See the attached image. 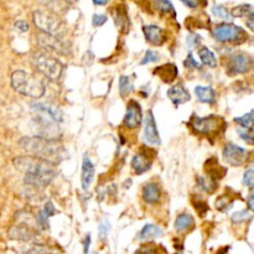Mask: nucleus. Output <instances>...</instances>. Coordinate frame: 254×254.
<instances>
[{
	"label": "nucleus",
	"instance_id": "f257e3e1",
	"mask_svg": "<svg viewBox=\"0 0 254 254\" xmlns=\"http://www.w3.org/2000/svg\"><path fill=\"white\" fill-rule=\"evenodd\" d=\"M16 169L25 174V182L32 186H47L57 175L54 164L28 156L14 160Z\"/></svg>",
	"mask_w": 254,
	"mask_h": 254
},
{
	"label": "nucleus",
	"instance_id": "f03ea898",
	"mask_svg": "<svg viewBox=\"0 0 254 254\" xmlns=\"http://www.w3.org/2000/svg\"><path fill=\"white\" fill-rule=\"evenodd\" d=\"M19 145L32 158L47 161L51 164H58L66 156L65 148L57 140L45 139L42 137L21 138Z\"/></svg>",
	"mask_w": 254,
	"mask_h": 254
},
{
	"label": "nucleus",
	"instance_id": "7ed1b4c3",
	"mask_svg": "<svg viewBox=\"0 0 254 254\" xmlns=\"http://www.w3.org/2000/svg\"><path fill=\"white\" fill-rule=\"evenodd\" d=\"M11 86L23 96L40 98L45 94V83L41 78L32 73L18 70L11 75Z\"/></svg>",
	"mask_w": 254,
	"mask_h": 254
},
{
	"label": "nucleus",
	"instance_id": "20e7f679",
	"mask_svg": "<svg viewBox=\"0 0 254 254\" xmlns=\"http://www.w3.org/2000/svg\"><path fill=\"white\" fill-rule=\"evenodd\" d=\"M32 18H34L35 25L41 30L42 34L58 37V39H62L67 34V28H66L65 23L61 20L60 16L52 11L39 9V10H35Z\"/></svg>",
	"mask_w": 254,
	"mask_h": 254
},
{
	"label": "nucleus",
	"instance_id": "39448f33",
	"mask_svg": "<svg viewBox=\"0 0 254 254\" xmlns=\"http://www.w3.org/2000/svg\"><path fill=\"white\" fill-rule=\"evenodd\" d=\"M32 65L41 75L51 81H57L62 73V63L46 52H37L32 57Z\"/></svg>",
	"mask_w": 254,
	"mask_h": 254
},
{
	"label": "nucleus",
	"instance_id": "423d86ee",
	"mask_svg": "<svg viewBox=\"0 0 254 254\" xmlns=\"http://www.w3.org/2000/svg\"><path fill=\"white\" fill-rule=\"evenodd\" d=\"M213 36L220 42H243L247 39V32L234 24H220L213 30Z\"/></svg>",
	"mask_w": 254,
	"mask_h": 254
},
{
	"label": "nucleus",
	"instance_id": "0eeeda50",
	"mask_svg": "<svg viewBox=\"0 0 254 254\" xmlns=\"http://www.w3.org/2000/svg\"><path fill=\"white\" fill-rule=\"evenodd\" d=\"M254 61L253 58L247 54H236L232 55L228 60V65H227V70L231 76L242 75V73H247L253 68Z\"/></svg>",
	"mask_w": 254,
	"mask_h": 254
},
{
	"label": "nucleus",
	"instance_id": "6e6552de",
	"mask_svg": "<svg viewBox=\"0 0 254 254\" xmlns=\"http://www.w3.org/2000/svg\"><path fill=\"white\" fill-rule=\"evenodd\" d=\"M36 40L37 44L46 51L60 55H67L70 52V46L67 45V42L63 41L62 39H58V37L50 36V35L40 32L36 36Z\"/></svg>",
	"mask_w": 254,
	"mask_h": 254
},
{
	"label": "nucleus",
	"instance_id": "1a4fd4ad",
	"mask_svg": "<svg viewBox=\"0 0 254 254\" xmlns=\"http://www.w3.org/2000/svg\"><path fill=\"white\" fill-rule=\"evenodd\" d=\"M220 118L216 117H194L191 122H190V125H191L195 132L201 133V134H211V133L220 128Z\"/></svg>",
	"mask_w": 254,
	"mask_h": 254
},
{
	"label": "nucleus",
	"instance_id": "9d476101",
	"mask_svg": "<svg viewBox=\"0 0 254 254\" xmlns=\"http://www.w3.org/2000/svg\"><path fill=\"white\" fill-rule=\"evenodd\" d=\"M223 158L229 165L239 166L246 161L247 151L236 144L228 143L226 144L225 149H223Z\"/></svg>",
	"mask_w": 254,
	"mask_h": 254
},
{
	"label": "nucleus",
	"instance_id": "9b49d317",
	"mask_svg": "<svg viewBox=\"0 0 254 254\" xmlns=\"http://www.w3.org/2000/svg\"><path fill=\"white\" fill-rule=\"evenodd\" d=\"M143 120V113L139 103L135 101H130L127 106V112L124 115V124L129 129H135L140 125Z\"/></svg>",
	"mask_w": 254,
	"mask_h": 254
},
{
	"label": "nucleus",
	"instance_id": "f8f14e48",
	"mask_svg": "<svg viewBox=\"0 0 254 254\" xmlns=\"http://www.w3.org/2000/svg\"><path fill=\"white\" fill-rule=\"evenodd\" d=\"M144 140L150 145H160V137L151 112H149L144 122Z\"/></svg>",
	"mask_w": 254,
	"mask_h": 254
},
{
	"label": "nucleus",
	"instance_id": "ddd939ff",
	"mask_svg": "<svg viewBox=\"0 0 254 254\" xmlns=\"http://www.w3.org/2000/svg\"><path fill=\"white\" fill-rule=\"evenodd\" d=\"M9 237L11 239H18L24 242H36L39 238V234L35 233L31 228L26 226H18L9 231Z\"/></svg>",
	"mask_w": 254,
	"mask_h": 254
},
{
	"label": "nucleus",
	"instance_id": "4468645a",
	"mask_svg": "<svg viewBox=\"0 0 254 254\" xmlns=\"http://www.w3.org/2000/svg\"><path fill=\"white\" fill-rule=\"evenodd\" d=\"M94 179V165L92 164L91 159L87 155L83 156L82 161V175H81V182H82V189L88 190Z\"/></svg>",
	"mask_w": 254,
	"mask_h": 254
},
{
	"label": "nucleus",
	"instance_id": "2eb2a0df",
	"mask_svg": "<svg viewBox=\"0 0 254 254\" xmlns=\"http://www.w3.org/2000/svg\"><path fill=\"white\" fill-rule=\"evenodd\" d=\"M144 36L150 44L160 46L165 42V31L156 25H146L143 28Z\"/></svg>",
	"mask_w": 254,
	"mask_h": 254
},
{
	"label": "nucleus",
	"instance_id": "dca6fc26",
	"mask_svg": "<svg viewBox=\"0 0 254 254\" xmlns=\"http://www.w3.org/2000/svg\"><path fill=\"white\" fill-rule=\"evenodd\" d=\"M169 99L175 104V106H180V104L185 103V102L190 101V93L181 83H177L175 86L168 91Z\"/></svg>",
	"mask_w": 254,
	"mask_h": 254
},
{
	"label": "nucleus",
	"instance_id": "f3484780",
	"mask_svg": "<svg viewBox=\"0 0 254 254\" xmlns=\"http://www.w3.org/2000/svg\"><path fill=\"white\" fill-rule=\"evenodd\" d=\"M132 168L137 174H143L151 168V159H149L146 154L138 153L132 159Z\"/></svg>",
	"mask_w": 254,
	"mask_h": 254
},
{
	"label": "nucleus",
	"instance_id": "a211bd4d",
	"mask_svg": "<svg viewBox=\"0 0 254 254\" xmlns=\"http://www.w3.org/2000/svg\"><path fill=\"white\" fill-rule=\"evenodd\" d=\"M143 198L148 203H156L161 198V190L155 182H149L143 189Z\"/></svg>",
	"mask_w": 254,
	"mask_h": 254
},
{
	"label": "nucleus",
	"instance_id": "6ab92c4d",
	"mask_svg": "<svg viewBox=\"0 0 254 254\" xmlns=\"http://www.w3.org/2000/svg\"><path fill=\"white\" fill-rule=\"evenodd\" d=\"M155 75H158L164 82H172L177 77V67L172 63H168L156 68Z\"/></svg>",
	"mask_w": 254,
	"mask_h": 254
},
{
	"label": "nucleus",
	"instance_id": "aec40b11",
	"mask_svg": "<svg viewBox=\"0 0 254 254\" xmlns=\"http://www.w3.org/2000/svg\"><path fill=\"white\" fill-rule=\"evenodd\" d=\"M55 215H56V208H55L54 203L49 201V202L45 203L44 208L40 211L39 216H37V223L44 228H49V218Z\"/></svg>",
	"mask_w": 254,
	"mask_h": 254
},
{
	"label": "nucleus",
	"instance_id": "412c9836",
	"mask_svg": "<svg viewBox=\"0 0 254 254\" xmlns=\"http://www.w3.org/2000/svg\"><path fill=\"white\" fill-rule=\"evenodd\" d=\"M195 225V220L191 215L189 213H181L177 216L176 221H175V229L177 232H186L191 229Z\"/></svg>",
	"mask_w": 254,
	"mask_h": 254
},
{
	"label": "nucleus",
	"instance_id": "4be33fe9",
	"mask_svg": "<svg viewBox=\"0 0 254 254\" xmlns=\"http://www.w3.org/2000/svg\"><path fill=\"white\" fill-rule=\"evenodd\" d=\"M195 94L198 98V101L202 102V103L211 104L215 102L216 99V93L211 87H203V86H197L195 88Z\"/></svg>",
	"mask_w": 254,
	"mask_h": 254
},
{
	"label": "nucleus",
	"instance_id": "5701e85b",
	"mask_svg": "<svg viewBox=\"0 0 254 254\" xmlns=\"http://www.w3.org/2000/svg\"><path fill=\"white\" fill-rule=\"evenodd\" d=\"M161 228H159L158 226L155 225H145L143 227V229L140 231L139 233V239L144 241V239H153V238H158V237L161 236Z\"/></svg>",
	"mask_w": 254,
	"mask_h": 254
},
{
	"label": "nucleus",
	"instance_id": "b1692460",
	"mask_svg": "<svg viewBox=\"0 0 254 254\" xmlns=\"http://www.w3.org/2000/svg\"><path fill=\"white\" fill-rule=\"evenodd\" d=\"M231 15L234 18H247L254 19V6L249 4H242V5L234 6L231 10Z\"/></svg>",
	"mask_w": 254,
	"mask_h": 254
},
{
	"label": "nucleus",
	"instance_id": "393cba45",
	"mask_svg": "<svg viewBox=\"0 0 254 254\" xmlns=\"http://www.w3.org/2000/svg\"><path fill=\"white\" fill-rule=\"evenodd\" d=\"M198 56H200L203 65L208 66V67H216L217 66V60H216L215 54L211 50H208L207 47H202L198 51Z\"/></svg>",
	"mask_w": 254,
	"mask_h": 254
},
{
	"label": "nucleus",
	"instance_id": "a878e982",
	"mask_svg": "<svg viewBox=\"0 0 254 254\" xmlns=\"http://www.w3.org/2000/svg\"><path fill=\"white\" fill-rule=\"evenodd\" d=\"M134 89L133 82L128 76H122L119 80V92L122 97H128Z\"/></svg>",
	"mask_w": 254,
	"mask_h": 254
},
{
	"label": "nucleus",
	"instance_id": "bb28decb",
	"mask_svg": "<svg viewBox=\"0 0 254 254\" xmlns=\"http://www.w3.org/2000/svg\"><path fill=\"white\" fill-rule=\"evenodd\" d=\"M234 120L238 124H241V127L244 128V129H252V128H254V111L249 112V113L242 115V117L236 118Z\"/></svg>",
	"mask_w": 254,
	"mask_h": 254
},
{
	"label": "nucleus",
	"instance_id": "cd10ccee",
	"mask_svg": "<svg viewBox=\"0 0 254 254\" xmlns=\"http://www.w3.org/2000/svg\"><path fill=\"white\" fill-rule=\"evenodd\" d=\"M24 254H56V252L52 251L51 248H47V247L34 244L29 249H24Z\"/></svg>",
	"mask_w": 254,
	"mask_h": 254
},
{
	"label": "nucleus",
	"instance_id": "c85d7f7f",
	"mask_svg": "<svg viewBox=\"0 0 254 254\" xmlns=\"http://www.w3.org/2000/svg\"><path fill=\"white\" fill-rule=\"evenodd\" d=\"M211 11H212V14L215 16H217V18H221V19H225V20H228V19L231 18L229 11L227 10L223 5H220V4H213Z\"/></svg>",
	"mask_w": 254,
	"mask_h": 254
},
{
	"label": "nucleus",
	"instance_id": "c756f323",
	"mask_svg": "<svg viewBox=\"0 0 254 254\" xmlns=\"http://www.w3.org/2000/svg\"><path fill=\"white\" fill-rule=\"evenodd\" d=\"M198 185L207 192H212L217 186L212 179H206V177H198Z\"/></svg>",
	"mask_w": 254,
	"mask_h": 254
},
{
	"label": "nucleus",
	"instance_id": "7c9ffc66",
	"mask_svg": "<svg viewBox=\"0 0 254 254\" xmlns=\"http://www.w3.org/2000/svg\"><path fill=\"white\" fill-rule=\"evenodd\" d=\"M238 135L241 137V139H243L246 143L248 144H254V132L252 129H244L241 128L238 129Z\"/></svg>",
	"mask_w": 254,
	"mask_h": 254
},
{
	"label": "nucleus",
	"instance_id": "2f4dec72",
	"mask_svg": "<svg viewBox=\"0 0 254 254\" xmlns=\"http://www.w3.org/2000/svg\"><path fill=\"white\" fill-rule=\"evenodd\" d=\"M231 218H232V222H234V223L244 222V221H247L251 218V212L247 210L238 211V212H234L233 215H232Z\"/></svg>",
	"mask_w": 254,
	"mask_h": 254
},
{
	"label": "nucleus",
	"instance_id": "473e14b6",
	"mask_svg": "<svg viewBox=\"0 0 254 254\" xmlns=\"http://www.w3.org/2000/svg\"><path fill=\"white\" fill-rule=\"evenodd\" d=\"M109 231H111V225H109L108 221H103V222L99 223L98 233H99V238H101L102 241H106Z\"/></svg>",
	"mask_w": 254,
	"mask_h": 254
},
{
	"label": "nucleus",
	"instance_id": "72a5a7b5",
	"mask_svg": "<svg viewBox=\"0 0 254 254\" xmlns=\"http://www.w3.org/2000/svg\"><path fill=\"white\" fill-rule=\"evenodd\" d=\"M158 54H155V52L151 51V50H148V51L145 52V55H144L143 60L140 61V65H146V63L155 62V61H158Z\"/></svg>",
	"mask_w": 254,
	"mask_h": 254
},
{
	"label": "nucleus",
	"instance_id": "f704fd0d",
	"mask_svg": "<svg viewBox=\"0 0 254 254\" xmlns=\"http://www.w3.org/2000/svg\"><path fill=\"white\" fill-rule=\"evenodd\" d=\"M232 206V202L228 200V197H220L216 202V207L220 211H226L228 210Z\"/></svg>",
	"mask_w": 254,
	"mask_h": 254
},
{
	"label": "nucleus",
	"instance_id": "c9c22d12",
	"mask_svg": "<svg viewBox=\"0 0 254 254\" xmlns=\"http://www.w3.org/2000/svg\"><path fill=\"white\" fill-rule=\"evenodd\" d=\"M184 65H185V67L190 68V70H195V68H197V70H201V65L197 62L196 60H195L194 56H192V54H189L187 58L185 60Z\"/></svg>",
	"mask_w": 254,
	"mask_h": 254
},
{
	"label": "nucleus",
	"instance_id": "e433bc0d",
	"mask_svg": "<svg viewBox=\"0 0 254 254\" xmlns=\"http://www.w3.org/2000/svg\"><path fill=\"white\" fill-rule=\"evenodd\" d=\"M243 184L253 189L254 187V170H247L243 175Z\"/></svg>",
	"mask_w": 254,
	"mask_h": 254
},
{
	"label": "nucleus",
	"instance_id": "4c0bfd02",
	"mask_svg": "<svg viewBox=\"0 0 254 254\" xmlns=\"http://www.w3.org/2000/svg\"><path fill=\"white\" fill-rule=\"evenodd\" d=\"M114 19H115V25H118L120 28V29H123L125 25H128L129 24V21H128V16L125 15V14H120L119 10H117V15H114Z\"/></svg>",
	"mask_w": 254,
	"mask_h": 254
},
{
	"label": "nucleus",
	"instance_id": "58836bf2",
	"mask_svg": "<svg viewBox=\"0 0 254 254\" xmlns=\"http://www.w3.org/2000/svg\"><path fill=\"white\" fill-rule=\"evenodd\" d=\"M107 21V16L103 14H94L92 18V24L94 26H102Z\"/></svg>",
	"mask_w": 254,
	"mask_h": 254
},
{
	"label": "nucleus",
	"instance_id": "ea45409f",
	"mask_svg": "<svg viewBox=\"0 0 254 254\" xmlns=\"http://www.w3.org/2000/svg\"><path fill=\"white\" fill-rule=\"evenodd\" d=\"M156 6H159L160 10L164 11V13H170V11H174L172 4L170 3V1H158V3H156Z\"/></svg>",
	"mask_w": 254,
	"mask_h": 254
},
{
	"label": "nucleus",
	"instance_id": "a19ab883",
	"mask_svg": "<svg viewBox=\"0 0 254 254\" xmlns=\"http://www.w3.org/2000/svg\"><path fill=\"white\" fill-rule=\"evenodd\" d=\"M14 26H15V29L18 30V31H20V32L29 31V24L26 23L25 20H18V21H15V24H14Z\"/></svg>",
	"mask_w": 254,
	"mask_h": 254
},
{
	"label": "nucleus",
	"instance_id": "79ce46f5",
	"mask_svg": "<svg viewBox=\"0 0 254 254\" xmlns=\"http://www.w3.org/2000/svg\"><path fill=\"white\" fill-rule=\"evenodd\" d=\"M89 244H91V234H88V236L85 238V242H83V253L85 254H88Z\"/></svg>",
	"mask_w": 254,
	"mask_h": 254
},
{
	"label": "nucleus",
	"instance_id": "37998d69",
	"mask_svg": "<svg viewBox=\"0 0 254 254\" xmlns=\"http://www.w3.org/2000/svg\"><path fill=\"white\" fill-rule=\"evenodd\" d=\"M247 203H248L249 210L254 211V190H253V191L251 192V194H249L248 200H247Z\"/></svg>",
	"mask_w": 254,
	"mask_h": 254
},
{
	"label": "nucleus",
	"instance_id": "c03bdc74",
	"mask_svg": "<svg viewBox=\"0 0 254 254\" xmlns=\"http://www.w3.org/2000/svg\"><path fill=\"white\" fill-rule=\"evenodd\" d=\"M135 254H154V251L151 248H149V247H146V248L139 249Z\"/></svg>",
	"mask_w": 254,
	"mask_h": 254
},
{
	"label": "nucleus",
	"instance_id": "a18cd8bd",
	"mask_svg": "<svg viewBox=\"0 0 254 254\" xmlns=\"http://www.w3.org/2000/svg\"><path fill=\"white\" fill-rule=\"evenodd\" d=\"M247 26H248L249 30H252V31L254 32V19H249V20L247 21Z\"/></svg>",
	"mask_w": 254,
	"mask_h": 254
},
{
	"label": "nucleus",
	"instance_id": "49530a36",
	"mask_svg": "<svg viewBox=\"0 0 254 254\" xmlns=\"http://www.w3.org/2000/svg\"><path fill=\"white\" fill-rule=\"evenodd\" d=\"M182 3H184L186 6H190V8H196V6L198 5L197 3H192V1H182Z\"/></svg>",
	"mask_w": 254,
	"mask_h": 254
},
{
	"label": "nucleus",
	"instance_id": "de8ad7c7",
	"mask_svg": "<svg viewBox=\"0 0 254 254\" xmlns=\"http://www.w3.org/2000/svg\"><path fill=\"white\" fill-rule=\"evenodd\" d=\"M93 4L94 5H106L107 1H97V0H94Z\"/></svg>",
	"mask_w": 254,
	"mask_h": 254
}]
</instances>
